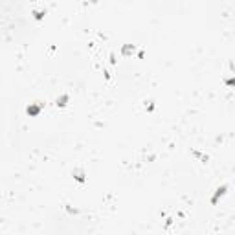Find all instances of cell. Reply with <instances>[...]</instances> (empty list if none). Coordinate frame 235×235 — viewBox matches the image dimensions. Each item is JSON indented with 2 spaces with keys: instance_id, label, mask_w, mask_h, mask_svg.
I'll return each instance as SVG.
<instances>
[{
  "instance_id": "6",
  "label": "cell",
  "mask_w": 235,
  "mask_h": 235,
  "mask_svg": "<svg viewBox=\"0 0 235 235\" xmlns=\"http://www.w3.org/2000/svg\"><path fill=\"white\" fill-rule=\"evenodd\" d=\"M193 156H196L202 164H208V160H210V156L208 154H202V153H198V151H193Z\"/></svg>"
},
{
  "instance_id": "1",
  "label": "cell",
  "mask_w": 235,
  "mask_h": 235,
  "mask_svg": "<svg viewBox=\"0 0 235 235\" xmlns=\"http://www.w3.org/2000/svg\"><path fill=\"white\" fill-rule=\"evenodd\" d=\"M42 103H30L28 107H26V112H28V116L30 118H37L40 114V110H42Z\"/></svg>"
},
{
  "instance_id": "5",
  "label": "cell",
  "mask_w": 235,
  "mask_h": 235,
  "mask_svg": "<svg viewBox=\"0 0 235 235\" xmlns=\"http://www.w3.org/2000/svg\"><path fill=\"white\" fill-rule=\"evenodd\" d=\"M134 52H136V46H134V44H125V46L121 48V55H123V57H129V55H132Z\"/></svg>"
},
{
  "instance_id": "2",
  "label": "cell",
  "mask_w": 235,
  "mask_h": 235,
  "mask_svg": "<svg viewBox=\"0 0 235 235\" xmlns=\"http://www.w3.org/2000/svg\"><path fill=\"white\" fill-rule=\"evenodd\" d=\"M226 193H228V186L224 184V186H220V187H219V189L215 191V195L211 196V206H217V202H219V200H220L222 196L226 195Z\"/></svg>"
},
{
  "instance_id": "8",
  "label": "cell",
  "mask_w": 235,
  "mask_h": 235,
  "mask_svg": "<svg viewBox=\"0 0 235 235\" xmlns=\"http://www.w3.org/2000/svg\"><path fill=\"white\" fill-rule=\"evenodd\" d=\"M224 85H226V86H235V77H228V79H224Z\"/></svg>"
},
{
  "instance_id": "7",
  "label": "cell",
  "mask_w": 235,
  "mask_h": 235,
  "mask_svg": "<svg viewBox=\"0 0 235 235\" xmlns=\"http://www.w3.org/2000/svg\"><path fill=\"white\" fill-rule=\"evenodd\" d=\"M31 13H33V19L35 20H42L44 19V15H46V11H39V9H33Z\"/></svg>"
},
{
  "instance_id": "9",
  "label": "cell",
  "mask_w": 235,
  "mask_h": 235,
  "mask_svg": "<svg viewBox=\"0 0 235 235\" xmlns=\"http://www.w3.org/2000/svg\"><path fill=\"white\" fill-rule=\"evenodd\" d=\"M147 103H149V105H145V108H147L149 112H153V110H154V101H147Z\"/></svg>"
},
{
  "instance_id": "4",
  "label": "cell",
  "mask_w": 235,
  "mask_h": 235,
  "mask_svg": "<svg viewBox=\"0 0 235 235\" xmlns=\"http://www.w3.org/2000/svg\"><path fill=\"white\" fill-rule=\"evenodd\" d=\"M68 101H70V96H68V94H61V96L55 99V105H57L59 108H64V107L68 105Z\"/></svg>"
},
{
  "instance_id": "3",
  "label": "cell",
  "mask_w": 235,
  "mask_h": 235,
  "mask_svg": "<svg viewBox=\"0 0 235 235\" xmlns=\"http://www.w3.org/2000/svg\"><path fill=\"white\" fill-rule=\"evenodd\" d=\"M72 175H74V178L77 180L79 184H85V182H86V175H85V171H83L81 167H76V169L72 171Z\"/></svg>"
},
{
  "instance_id": "11",
  "label": "cell",
  "mask_w": 235,
  "mask_h": 235,
  "mask_svg": "<svg viewBox=\"0 0 235 235\" xmlns=\"http://www.w3.org/2000/svg\"><path fill=\"white\" fill-rule=\"evenodd\" d=\"M110 62H112V64H116V55H114V53H110Z\"/></svg>"
},
{
  "instance_id": "10",
  "label": "cell",
  "mask_w": 235,
  "mask_h": 235,
  "mask_svg": "<svg viewBox=\"0 0 235 235\" xmlns=\"http://www.w3.org/2000/svg\"><path fill=\"white\" fill-rule=\"evenodd\" d=\"M66 211H68V213H72V215H77V213H79V210H76V208H70V206H66Z\"/></svg>"
}]
</instances>
